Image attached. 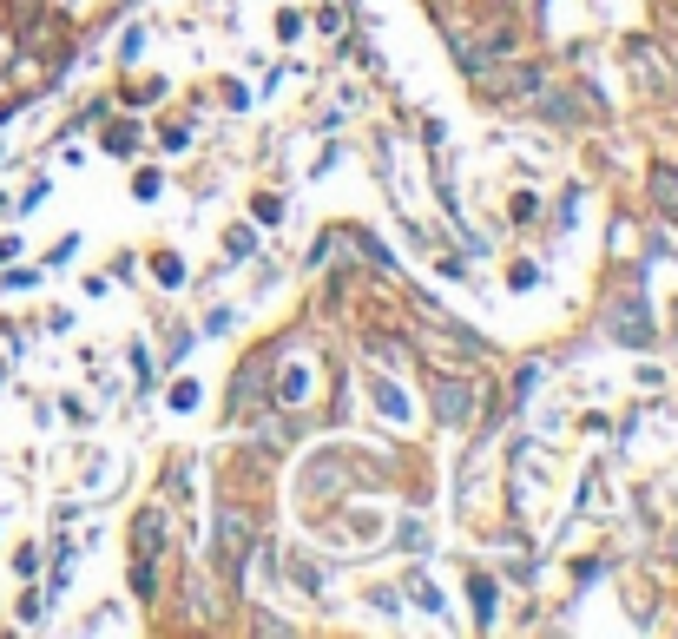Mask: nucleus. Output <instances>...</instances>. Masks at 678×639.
<instances>
[{"label": "nucleus", "instance_id": "obj_1", "mask_svg": "<svg viewBox=\"0 0 678 639\" xmlns=\"http://www.w3.org/2000/svg\"><path fill=\"white\" fill-rule=\"evenodd\" d=\"M468 409H474L468 389H442V416H448V422H468Z\"/></svg>", "mask_w": 678, "mask_h": 639}]
</instances>
